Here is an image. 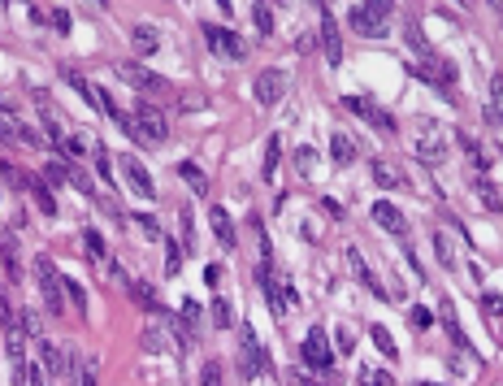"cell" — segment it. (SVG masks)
Returning <instances> with one entry per match:
<instances>
[{"label":"cell","mask_w":503,"mask_h":386,"mask_svg":"<svg viewBox=\"0 0 503 386\" xmlns=\"http://www.w3.org/2000/svg\"><path fill=\"white\" fill-rule=\"evenodd\" d=\"M26 382H31V386H48V382H52V373H48L44 365H35V369L26 373Z\"/></svg>","instance_id":"52"},{"label":"cell","mask_w":503,"mask_h":386,"mask_svg":"<svg viewBox=\"0 0 503 386\" xmlns=\"http://www.w3.org/2000/svg\"><path fill=\"white\" fill-rule=\"evenodd\" d=\"M87 143H91V135H66L61 156H83V152H87Z\"/></svg>","instance_id":"43"},{"label":"cell","mask_w":503,"mask_h":386,"mask_svg":"<svg viewBox=\"0 0 503 386\" xmlns=\"http://www.w3.org/2000/svg\"><path fill=\"white\" fill-rule=\"evenodd\" d=\"M278 161H283V135H269L265 161H260V178H273V174H278Z\"/></svg>","instance_id":"25"},{"label":"cell","mask_w":503,"mask_h":386,"mask_svg":"<svg viewBox=\"0 0 503 386\" xmlns=\"http://www.w3.org/2000/svg\"><path fill=\"white\" fill-rule=\"evenodd\" d=\"M0 260H5V269H9V283H18L22 278V252H18V239L9 230L0 235Z\"/></svg>","instance_id":"20"},{"label":"cell","mask_w":503,"mask_h":386,"mask_svg":"<svg viewBox=\"0 0 503 386\" xmlns=\"http://www.w3.org/2000/svg\"><path fill=\"white\" fill-rule=\"evenodd\" d=\"M31 195H35V204L44 208V217H57V200H52V187H48L44 178H31Z\"/></svg>","instance_id":"29"},{"label":"cell","mask_w":503,"mask_h":386,"mask_svg":"<svg viewBox=\"0 0 503 386\" xmlns=\"http://www.w3.org/2000/svg\"><path fill=\"white\" fill-rule=\"evenodd\" d=\"M208 226H213L217 243H221V248H226V252H230V248L239 243V235H235V217H230L226 208H221V204H213V208H208Z\"/></svg>","instance_id":"16"},{"label":"cell","mask_w":503,"mask_h":386,"mask_svg":"<svg viewBox=\"0 0 503 386\" xmlns=\"http://www.w3.org/2000/svg\"><path fill=\"white\" fill-rule=\"evenodd\" d=\"M61 287H66V300L78 308V317L87 313V291H83V283L78 278H66V273H61Z\"/></svg>","instance_id":"33"},{"label":"cell","mask_w":503,"mask_h":386,"mask_svg":"<svg viewBox=\"0 0 503 386\" xmlns=\"http://www.w3.org/2000/svg\"><path fill=\"white\" fill-rule=\"evenodd\" d=\"M417 386H442V382H417Z\"/></svg>","instance_id":"60"},{"label":"cell","mask_w":503,"mask_h":386,"mask_svg":"<svg viewBox=\"0 0 503 386\" xmlns=\"http://www.w3.org/2000/svg\"><path fill=\"white\" fill-rule=\"evenodd\" d=\"M143 352H152V356L174 352V330H170V321H165V325H148V330H143Z\"/></svg>","instance_id":"18"},{"label":"cell","mask_w":503,"mask_h":386,"mask_svg":"<svg viewBox=\"0 0 503 386\" xmlns=\"http://www.w3.org/2000/svg\"><path fill=\"white\" fill-rule=\"evenodd\" d=\"M122 174H126V183H131V191H135V195H143V200H152V195H156V183L148 178V170H143V161H139V156H131V152L122 156Z\"/></svg>","instance_id":"14"},{"label":"cell","mask_w":503,"mask_h":386,"mask_svg":"<svg viewBox=\"0 0 503 386\" xmlns=\"http://www.w3.org/2000/svg\"><path fill=\"white\" fill-rule=\"evenodd\" d=\"M183 260H187V248L170 239V243H165V273H170V278H174V273L183 269Z\"/></svg>","instance_id":"35"},{"label":"cell","mask_w":503,"mask_h":386,"mask_svg":"<svg viewBox=\"0 0 503 386\" xmlns=\"http://www.w3.org/2000/svg\"><path fill=\"white\" fill-rule=\"evenodd\" d=\"M456 143H460V148L469 152V161L477 165V170H486V165H490V156H486V148H482V143H477L473 135H456Z\"/></svg>","instance_id":"32"},{"label":"cell","mask_w":503,"mask_h":386,"mask_svg":"<svg viewBox=\"0 0 503 386\" xmlns=\"http://www.w3.org/2000/svg\"><path fill=\"white\" fill-rule=\"evenodd\" d=\"M321 208H325L330 217H343V204H339V200H321Z\"/></svg>","instance_id":"59"},{"label":"cell","mask_w":503,"mask_h":386,"mask_svg":"<svg viewBox=\"0 0 503 386\" xmlns=\"http://www.w3.org/2000/svg\"><path fill=\"white\" fill-rule=\"evenodd\" d=\"M408 44H412V52H421V57L430 52V44L421 39V26H417V22H408Z\"/></svg>","instance_id":"50"},{"label":"cell","mask_w":503,"mask_h":386,"mask_svg":"<svg viewBox=\"0 0 503 386\" xmlns=\"http://www.w3.org/2000/svg\"><path fill=\"white\" fill-rule=\"evenodd\" d=\"M204 39H208L213 52H221V57H230V61H243V57H248V39H239L230 26H213V22H204Z\"/></svg>","instance_id":"8"},{"label":"cell","mask_w":503,"mask_h":386,"mask_svg":"<svg viewBox=\"0 0 503 386\" xmlns=\"http://www.w3.org/2000/svg\"><path fill=\"white\" fill-rule=\"evenodd\" d=\"M356 152H360V143H356L352 135H343V131H334V135H330V156L339 161V165H352V161H356Z\"/></svg>","instance_id":"22"},{"label":"cell","mask_w":503,"mask_h":386,"mask_svg":"<svg viewBox=\"0 0 503 386\" xmlns=\"http://www.w3.org/2000/svg\"><path fill=\"white\" fill-rule=\"evenodd\" d=\"M48 187H61V183H70V165L61 161V156H52L48 165H44V174H39Z\"/></svg>","instance_id":"31"},{"label":"cell","mask_w":503,"mask_h":386,"mask_svg":"<svg viewBox=\"0 0 503 386\" xmlns=\"http://www.w3.org/2000/svg\"><path fill=\"white\" fill-rule=\"evenodd\" d=\"M178 226H183V248H191V208H178Z\"/></svg>","instance_id":"51"},{"label":"cell","mask_w":503,"mask_h":386,"mask_svg":"<svg viewBox=\"0 0 503 386\" xmlns=\"http://www.w3.org/2000/svg\"><path fill=\"white\" fill-rule=\"evenodd\" d=\"M252 22H256L260 35H273V14H269V5H252Z\"/></svg>","instance_id":"42"},{"label":"cell","mask_w":503,"mask_h":386,"mask_svg":"<svg viewBox=\"0 0 503 386\" xmlns=\"http://www.w3.org/2000/svg\"><path fill=\"white\" fill-rule=\"evenodd\" d=\"M135 222H139V226H143V230H148L152 239H161V226H156V217H152V213H139Z\"/></svg>","instance_id":"53"},{"label":"cell","mask_w":503,"mask_h":386,"mask_svg":"<svg viewBox=\"0 0 503 386\" xmlns=\"http://www.w3.org/2000/svg\"><path fill=\"white\" fill-rule=\"evenodd\" d=\"M295 165H300V170H313V148H300L295 152Z\"/></svg>","instance_id":"57"},{"label":"cell","mask_w":503,"mask_h":386,"mask_svg":"<svg viewBox=\"0 0 503 386\" xmlns=\"http://www.w3.org/2000/svg\"><path fill=\"white\" fill-rule=\"evenodd\" d=\"M369 335H373V343H377V352H382V356H390V360L400 356V352H395V339H390V330H386V325H373Z\"/></svg>","instance_id":"38"},{"label":"cell","mask_w":503,"mask_h":386,"mask_svg":"<svg viewBox=\"0 0 503 386\" xmlns=\"http://www.w3.org/2000/svg\"><path fill=\"white\" fill-rule=\"evenodd\" d=\"M373 183L377 187H390V191H395V187H404V178H400V170H395V165H390V161H373Z\"/></svg>","instance_id":"27"},{"label":"cell","mask_w":503,"mask_h":386,"mask_svg":"<svg viewBox=\"0 0 503 386\" xmlns=\"http://www.w3.org/2000/svg\"><path fill=\"white\" fill-rule=\"evenodd\" d=\"M434 256H438V265H442V269H456V265H460V260H456V243H452V235L434 230Z\"/></svg>","instance_id":"26"},{"label":"cell","mask_w":503,"mask_h":386,"mask_svg":"<svg viewBox=\"0 0 503 386\" xmlns=\"http://www.w3.org/2000/svg\"><path fill=\"white\" fill-rule=\"evenodd\" d=\"M334 343H339V352H356V330L339 325V330H334Z\"/></svg>","instance_id":"46"},{"label":"cell","mask_w":503,"mask_h":386,"mask_svg":"<svg viewBox=\"0 0 503 386\" xmlns=\"http://www.w3.org/2000/svg\"><path fill=\"white\" fill-rule=\"evenodd\" d=\"M390 26V5L386 0H369V5H352V31L365 39H382Z\"/></svg>","instance_id":"4"},{"label":"cell","mask_w":503,"mask_h":386,"mask_svg":"<svg viewBox=\"0 0 503 386\" xmlns=\"http://www.w3.org/2000/svg\"><path fill=\"white\" fill-rule=\"evenodd\" d=\"M482 308H486V317L494 321V317L503 313V300H494V295H486V300H482Z\"/></svg>","instance_id":"55"},{"label":"cell","mask_w":503,"mask_h":386,"mask_svg":"<svg viewBox=\"0 0 503 386\" xmlns=\"http://www.w3.org/2000/svg\"><path fill=\"white\" fill-rule=\"evenodd\" d=\"M365 122H373V126H377V131H386V135H395V118H390L386 108H377V104L369 108V118H365Z\"/></svg>","instance_id":"41"},{"label":"cell","mask_w":503,"mask_h":386,"mask_svg":"<svg viewBox=\"0 0 503 386\" xmlns=\"http://www.w3.org/2000/svg\"><path fill=\"white\" fill-rule=\"evenodd\" d=\"M118 74L131 83V87H139V91H156L161 87V74H152L148 66H139V61H122L118 66Z\"/></svg>","instance_id":"17"},{"label":"cell","mask_w":503,"mask_h":386,"mask_svg":"<svg viewBox=\"0 0 503 386\" xmlns=\"http://www.w3.org/2000/svg\"><path fill=\"white\" fill-rule=\"evenodd\" d=\"M321 52H325L330 66L343 61V39H339V26H334V14L330 9H321Z\"/></svg>","instance_id":"15"},{"label":"cell","mask_w":503,"mask_h":386,"mask_svg":"<svg viewBox=\"0 0 503 386\" xmlns=\"http://www.w3.org/2000/svg\"><path fill=\"white\" fill-rule=\"evenodd\" d=\"M135 48H139V52H148V57H152V52L161 48L156 31H152V26H135Z\"/></svg>","instance_id":"39"},{"label":"cell","mask_w":503,"mask_h":386,"mask_svg":"<svg viewBox=\"0 0 503 386\" xmlns=\"http://www.w3.org/2000/svg\"><path fill=\"white\" fill-rule=\"evenodd\" d=\"M200 317H204L200 300H183L178 317H170V330H174V339H178L183 347H195V339H200Z\"/></svg>","instance_id":"7"},{"label":"cell","mask_w":503,"mask_h":386,"mask_svg":"<svg viewBox=\"0 0 503 386\" xmlns=\"http://www.w3.org/2000/svg\"><path fill=\"white\" fill-rule=\"evenodd\" d=\"M35 287L44 291V308L52 317L66 313V287H61V273L52 265V256H35Z\"/></svg>","instance_id":"3"},{"label":"cell","mask_w":503,"mask_h":386,"mask_svg":"<svg viewBox=\"0 0 503 386\" xmlns=\"http://www.w3.org/2000/svg\"><path fill=\"white\" fill-rule=\"evenodd\" d=\"M417 78H425V83H434V87H442V91H447V87L456 83V66L447 61V57H438V52L430 48L425 57H421V70H417Z\"/></svg>","instance_id":"11"},{"label":"cell","mask_w":503,"mask_h":386,"mask_svg":"<svg viewBox=\"0 0 503 386\" xmlns=\"http://www.w3.org/2000/svg\"><path fill=\"white\" fill-rule=\"evenodd\" d=\"M126 131L135 135V143H148V148H156V143H165V135H170V122H165V113L156 104H148V100H139L131 113H126Z\"/></svg>","instance_id":"1"},{"label":"cell","mask_w":503,"mask_h":386,"mask_svg":"<svg viewBox=\"0 0 503 386\" xmlns=\"http://www.w3.org/2000/svg\"><path fill=\"white\" fill-rule=\"evenodd\" d=\"M239 369H243V377H265L269 373L265 347H260V339H256L252 325H239Z\"/></svg>","instance_id":"5"},{"label":"cell","mask_w":503,"mask_h":386,"mask_svg":"<svg viewBox=\"0 0 503 386\" xmlns=\"http://www.w3.org/2000/svg\"><path fill=\"white\" fill-rule=\"evenodd\" d=\"M304 386H321V382H304Z\"/></svg>","instance_id":"61"},{"label":"cell","mask_w":503,"mask_h":386,"mask_svg":"<svg viewBox=\"0 0 503 386\" xmlns=\"http://www.w3.org/2000/svg\"><path fill=\"white\" fill-rule=\"evenodd\" d=\"M178 178H183V183L195 191V195H208V174L200 170L195 161H183V165H178Z\"/></svg>","instance_id":"24"},{"label":"cell","mask_w":503,"mask_h":386,"mask_svg":"<svg viewBox=\"0 0 503 386\" xmlns=\"http://www.w3.org/2000/svg\"><path fill=\"white\" fill-rule=\"evenodd\" d=\"M22 335L44 339V325H39V313H35V308H22Z\"/></svg>","instance_id":"45"},{"label":"cell","mask_w":503,"mask_h":386,"mask_svg":"<svg viewBox=\"0 0 503 386\" xmlns=\"http://www.w3.org/2000/svg\"><path fill=\"white\" fill-rule=\"evenodd\" d=\"M252 91H256V104H260V108H273L278 100L287 96V74L278 70V66H269V70L256 74V87H252Z\"/></svg>","instance_id":"9"},{"label":"cell","mask_w":503,"mask_h":386,"mask_svg":"<svg viewBox=\"0 0 503 386\" xmlns=\"http://www.w3.org/2000/svg\"><path fill=\"white\" fill-rule=\"evenodd\" d=\"M0 178H5L14 191H31V174H26V170H18L14 161H0Z\"/></svg>","instance_id":"30"},{"label":"cell","mask_w":503,"mask_h":386,"mask_svg":"<svg viewBox=\"0 0 503 386\" xmlns=\"http://www.w3.org/2000/svg\"><path fill=\"white\" fill-rule=\"evenodd\" d=\"M447 143H452V135H447L438 122H412V156L421 165H442L447 152H452Z\"/></svg>","instance_id":"2"},{"label":"cell","mask_w":503,"mask_h":386,"mask_svg":"<svg viewBox=\"0 0 503 386\" xmlns=\"http://www.w3.org/2000/svg\"><path fill=\"white\" fill-rule=\"evenodd\" d=\"M96 165H100V174L108 178V170H113V165H108V152H104V148H96Z\"/></svg>","instance_id":"58"},{"label":"cell","mask_w":503,"mask_h":386,"mask_svg":"<svg viewBox=\"0 0 503 386\" xmlns=\"http://www.w3.org/2000/svg\"><path fill=\"white\" fill-rule=\"evenodd\" d=\"M347 265H352V273H356V283H365V291H369V295H377V300H390V291H386V283H382V278H377V273L369 269V260H365V252H360L356 243L347 248Z\"/></svg>","instance_id":"12"},{"label":"cell","mask_w":503,"mask_h":386,"mask_svg":"<svg viewBox=\"0 0 503 386\" xmlns=\"http://www.w3.org/2000/svg\"><path fill=\"white\" fill-rule=\"evenodd\" d=\"M70 187H74V191H83V195H96V183H91L83 170H70Z\"/></svg>","instance_id":"49"},{"label":"cell","mask_w":503,"mask_h":386,"mask_svg":"<svg viewBox=\"0 0 503 386\" xmlns=\"http://www.w3.org/2000/svg\"><path fill=\"white\" fill-rule=\"evenodd\" d=\"M74 386H100V356H96V352H83V356H78Z\"/></svg>","instance_id":"23"},{"label":"cell","mask_w":503,"mask_h":386,"mask_svg":"<svg viewBox=\"0 0 503 386\" xmlns=\"http://www.w3.org/2000/svg\"><path fill=\"white\" fill-rule=\"evenodd\" d=\"M204 283L217 291V283H221V265H204Z\"/></svg>","instance_id":"56"},{"label":"cell","mask_w":503,"mask_h":386,"mask_svg":"<svg viewBox=\"0 0 503 386\" xmlns=\"http://www.w3.org/2000/svg\"><path fill=\"white\" fill-rule=\"evenodd\" d=\"M48 22H52V26H57L61 35L70 31V14H66V9H52V14H48Z\"/></svg>","instance_id":"54"},{"label":"cell","mask_w":503,"mask_h":386,"mask_svg":"<svg viewBox=\"0 0 503 386\" xmlns=\"http://www.w3.org/2000/svg\"><path fill=\"white\" fill-rule=\"evenodd\" d=\"M300 352H304V365H308V369H330V365H334L330 335H325L321 325H313V330H308V339H304V347H300Z\"/></svg>","instance_id":"10"},{"label":"cell","mask_w":503,"mask_h":386,"mask_svg":"<svg viewBox=\"0 0 503 386\" xmlns=\"http://www.w3.org/2000/svg\"><path fill=\"white\" fill-rule=\"evenodd\" d=\"M83 243H87V256H91V260L108 265V248H104V235H100V230H83Z\"/></svg>","instance_id":"34"},{"label":"cell","mask_w":503,"mask_h":386,"mask_svg":"<svg viewBox=\"0 0 503 386\" xmlns=\"http://www.w3.org/2000/svg\"><path fill=\"white\" fill-rule=\"evenodd\" d=\"M408 321H412V330H430V325H434V313H430L425 304H417V308L408 313Z\"/></svg>","instance_id":"47"},{"label":"cell","mask_w":503,"mask_h":386,"mask_svg":"<svg viewBox=\"0 0 503 386\" xmlns=\"http://www.w3.org/2000/svg\"><path fill=\"white\" fill-rule=\"evenodd\" d=\"M200 386H226V382H221V365H217V360H208V365H204Z\"/></svg>","instance_id":"48"},{"label":"cell","mask_w":503,"mask_h":386,"mask_svg":"<svg viewBox=\"0 0 503 386\" xmlns=\"http://www.w3.org/2000/svg\"><path fill=\"white\" fill-rule=\"evenodd\" d=\"M356 377H360L365 386H395V382H390V373H382V369H373V365H360Z\"/></svg>","instance_id":"40"},{"label":"cell","mask_w":503,"mask_h":386,"mask_svg":"<svg viewBox=\"0 0 503 386\" xmlns=\"http://www.w3.org/2000/svg\"><path fill=\"white\" fill-rule=\"evenodd\" d=\"M473 187H477V191H482V200H486V208H494V213H499V208H503V200H499V191H494V187H490V183H486V178H473Z\"/></svg>","instance_id":"44"},{"label":"cell","mask_w":503,"mask_h":386,"mask_svg":"<svg viewBox=\"0 0 503 386\" xmlns=\"http://www.w3.org/2000/svg\"><path fill=\"white\" fill-rule=\"evenodd\" d=\"M208 317H213V325H217V330H230V325H235V317H230V304H226V300H221V295L213 300Z\"/></svg>","instance_id":"37"},{"label":"cell","mask_w":503,"mask_h":386,"mask_svg":"<svg viewBox=\"0 0 503 386\" xmlns=\"http://www.w3.org/2000/svg\"><path fill=\"white\" fill-rule=\"evenodd\" d=\"M256 283H260V291L269 295V304H273V313H278V317H287V308H295V291H291L283 278H273L269 260H260V269H256Z\"/></svg>","instance_id":"6"},{"label":"cell","mask_w":503,"mask_h":386,"mask_svg":"<svg viewBox=\"0 0 503 386\" xmlns=\"http://www.w3.org/2000/svg\"><path fill=\"white\" fill-rule=\"evenodd\" d=\"M438 317H442V325H447V335H452V343H456L460 352H469V356H473V343H469V335H464L460 321H456V304H452V300H442V304H438Z\"/></svg>","instance_id":"19"},{"label":"cell","mask_w":503,"mask_h":386,"mask_svg":"<svg viewBox=\"0 0 503 386\" xmlns=\"http://www.w3.org/2000/svg\"><path fill=\"white\" fill-rule=\"evenodd\" d=\"M373 222L386 230V235H395V239H408V217L395 208V204H390V200H377L373 204Z\"/></svg>","instance_id":"13"},{"label":"cell","mask_w":503,"mask_h":386,"mask_svg":"<svg viewBox=\"0 0 503 386\" xmlns=\"http://www.w3.org/2000/svg\"><path fill=\"white\" fill-rule=\"evenodd\" d=\"M126 291H131V300H135L139 308H148V313H156V317L165 313V308H161V295L148 287V278H131V287H126Z\"/></svg>","instance_id":"21"},{"label":"cell","mask_w":503,"mask_h":386,"mask_svg":"<svg viewBox=\"0 0 503 386\" xmlns=\"http://www.w3.org/2000/svg\"><path fill=\"white\" fill-rule=\"evenodd\" d=\"M61 74H66V83H70V87H74V91H78L83 100H91V104H96V87H91V83H87V78H83V74H78L74 66H66Z\"/></svg>","instance_id":"36"},{"label":"cell","mask_w":503,"mask_h":386,"mask_svg":"<svg viewBox=\"0 0 503 386\" xmlns=\"http://www.w3.org/2000/svg\"><path fill=\"white\" fill-rule=\"evenodd\" d=\"M486 122L503 126V74H490V108H486Z\"/></svg>","instance_id":"28"}]
</instances>
